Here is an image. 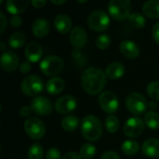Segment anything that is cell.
I'll list each match as a JSON object with an SVG mask.
<instances>
[{
  "label": "cell",
  "instance_id": "19",
  "mask_svg": "<svg viewBox=\"0 0 159 159\" xmlns=\"http://www.w3.org/2000/svg\"><path fill=\"white\" fill-rule=\"evenodd\" d=\"M50 30V24L46 19H37L34 20L32 26L33 34L39 38L45 37Z\"/></svg>",
  "mask_w": 159,
  "mask_h": 159
},
{
  "label": "cell",
  "instance_id": "28",
  "mask_svg": "<svg viewBox=\"0 0 159 159\" xmlns=\"http://www.w3.org/2000/svg\"><path fill=\"white\" fill-rule=\"evenodd\" d=\"M129 23L132 27L134 28H137V29H140V28H143L144 27L145 25V18L143 17V15H142L141 13L139 12H134V13H131L129 18Z\"/></svg>",
  "mask_w": 159,
  "mask_h": 159
},
{
  "label": "cell",
  "instance_id": "37",
  "mask_svg": "<svg viewBox=\"0 0 159 159\" xmlns=\"http://www.w3.org/2000/svg\"><path fill=\"white\" fill-rule=\"evenodd\" d=\"M32 109L31 107H28V106H22L20 109V116H22V117H28L30 116V115L32 114Z\"/></svg>",
  "mask_w": 159,
  "mask_h": 159
},
{
  "label": "cell",
  "instance_id": "21",
  "mask_svg": "<svg viewBox=\"0 0 159 159\" xmlns=\"http://www.w3.org/2000/svg\"><path fill=\"white\" fill-rule=\"evenodd\" d=\"M126 72L125 66L121 62H113L109 64L105 70V75L113 80L118 79L124 75Z\"/></svg>",
  "mask_w": 159,
  "mask_h": 159
},
{
  "label": "cell",
  "instance_id": "12",
  "mask_svg": "<svg viewBox=\"0 0 159 159\" xmlns=\"http://www.w3.org/2000/svg\"><path fill=\"white\" fill-rule=\"evenodd\" d=\"M76 108V100L72 95L59 98L55 102V109L59 114H69Z\"/></svg>",
  "mask_w": 159,
  "mask_h": 159
},
{
  "label": "cell",
  "instance_id": "16",
  "mask_svg": "<svg viewBox=\"0 0 159 159\" xmlns=\"http://www.w3.org/2000/svg\"><path fill=\"white\" fill-rule=\"evenodd\" d=\"M120 52L128 59H135L140 55L139 46L131 40H124L119 46Z\"/></svg>",
  "mask_w": 159,
  "mask_h": 159
},
{
  "label": "cell",
  "instance_id": "15",
  "mask_svg": "<svg viewBox=\"0 0 159 159\" xmlns=\"http://www.w3.org/2000/svg\"><path fill=\"white\" fill-rule=\"evenodd\" d=\"M42 55H43V48L39 43L34 41L28 43V45L25 48V57L28 61L36 62L41 59Z\"/></svg>",
  "mask_w": 159,
  "mask_h": 159
},
{
  "label": "cell",
  "instance_id": "26",
  "mask_svg": "<svg viewBox=\"0 0 159 159\" xmlns=\"http://www.w3.org/2000/svg\"><path fill=\"white\" fill-rule=\"evenodd\" d=\"M123 153L127 156H134L136 155L139 150H140V145L137 142L133 141V140H128L125 141L122 144L121 147Z\"/></svg>",
  "mask_w": 159,
  "mask_h": 159
},
{
  "label": "cell",
  "instance_id": "36",
  "mask_svg": "<svg viewBox=\"0 0 159 159\" xmlns=\"http://www.w3.org/2000/svg\"><path fill=\"white\" fill-rule=\"evenodd\" d=\"M152 34H153L154 40L159 45V21H157V23H155V25L153 26Z\"/></svg>",
  "mask_w": 159,
  "mask_h": 159
},
{
  "label": "cell",
  "instance_id": "5",
  "mask_svg": "<svg viewBox=\"0 0 159 159\" xmlns=\"http://www.w3.org/2000/svg\"><path fill=\"white\" fill-rule=\"evenodd\" d=\"M64 66L62 59L59 56L50 55L42 60L40 63V69L42 73L48 76H54L60 74Z\"/></svg>",
  "mask_w": 159,
  "mask_h": 159
},
{
  "label": "cell",
  "instance_id": "30",
  "mask_svg": "<svg viewBox=\"0 0 159 159\" xmlns=\"http://www.w3.org/2000/svg\"><path fill=\"white\" fill-rule=\"evenodd\" d=\"M44 157V150L38 143H34L31 145L28 151L29 159H42Z\"/></svg>",
  "mask_w": 159,
  "mask_h": 159
},
{
  "label": "cell",
  "instance_id": "18",
  "mask_svg": "<svg viewBox=\"0 0 159 159\" xmlns=\"http://www.w3.org/2000/svg\"><path fill=\"white\" fill-rule=\"evenodd\" d=\"M54 26L61 34H67L72 28V20L66 14H59L54 19Z\"/></svg>",
  "mask_w": 159,
  "mask_h": 159
},
{
  "label": "cell",
  "instance_id": "14",
  "mask_svg": "<svg viewBox=\"0 0 159 159\" xmlns=\"http://www.w3.org/2000/svg\"><path fill=\"white\" fill-rule=\"evenodd\" d=\"M87 40H88V34L85 29L77 26L72 30L70 34V41L74 48L77 49L83 48L87 44Z\"/></svg>",
  "mask_w": 159,
  "mask_h": 159
},
{
  "label": "cell",
  "instance_id": "32",
  "mask_svg": "<svg viewBox=\"0 0 159 159\" xmlns=\"http://www.w3.org/2000/svg\"><path fill=\"white\" fill-rule=\"evenodd\" d=\"M147 94L155 101H159V81H153L147 86Z\"/></svg>",
  "mask_w": 159,
  "mask_h": 159
},
{
  "label": "cell",
  "instance_id": "43",
  "mask_svg": "<svg viewBox=\"0 0 159 159\" xmlns=\"http://www.w3.org/2000/svg\"><path fill=\"white\" fill-rule=\"evenodd\" d=\"M148 107L151 109V110H154V109H157V104L156 102H148Z\"/></svg>",
  "mask_w": 159,
  "mask_h": 159
},
{
  "label": "cell",
  "instance_id": "8",
  "mask_svg": "<svg viewBox=\"0 0 159 159\" xmlns=\"http://www.w3.org/2000/svg\"><path fill=\"white\" fill-rule=\"evenodd\" d=\"M24 129L27 135L34 140H40L46 133L44 123L36 117H29L24 122Z\"/></svg>",
  "mask_w": 159,
  "mask_h": 159
},
{
  "label": "cell",
  "instance_id": "3",
  "mask_svg": "<svg viewBox=\"0 0 159 159\" xmlns=\"http://www.w3.org/2000/svg\"><path fill=\"white\" fill-rule=\"evenodd\" d=\"M131 2L129 0H111L108 4L110 15L117 20L129 19L131 14Z\"/></svg>",
  "mask_w": 159,
  "mask_h": 159
},
{
  "label": "cell",
  "instance_id": "11",
  "mask_svg": "<svg viewBox=\"0 0 159 159\" xmlns=\"http://www.w3.org/2000/svg\"><path fill=\"white\" fill-rule=\"evenodd\" d=\"M52 103L51 102L43 96L34 97L31 102V109L32 111L39 116H48L52 111Z\"/></svg>",
  "mask_w": 159,
  "mask_h": 159
},
{
  "label": "cell",
  "instance_id": "27",
  "mask_svg": "<svg viewBox=\"0 0 159 159\" xmlns=\"http://www.w3.org/2000/svg\"><path fill=\"white\" fill-rule=\"evenodd\" d=\"M144 122L149 129H159V115L153 111L147 112L144 116Z\"/></svg>",
  "mask_w": 159,
  "mask_h": 159
},
{
  "label": "cell",
  "instance_id": "45",
  "mask_svg": "<svg viewBox=\"0 0 159 159\" xmlns=\"http://www.w3.org/2000/svg\"><path fill=\"white\" fill-rule=\"evenodd\" d=\"M6 48H7L6 43H5V42H1V43H0V48H1V50L4 51V52L7 51V50H6Z\"/></svg>",
  "mask_w": 159,
  "mask_h": 159
},
{
  "label": "cell",
  "instance_id": "41",
  "mask_svg": "<svg viewBox=\"0 0 159 159\" xmlns=\"http://www.w3.org/2000/svg\"><path fill=\"white\" fill-rule=\"evenodd\" d=\"M62 159H82L79 154H76L75 152H68L64 155Z\"/></svg>",
  "mask_w": 159,
  "mask_h": 159
},
{
  "label": "cell",
  "instance_id": "22",
  "mask_svg": "<svg viewBox=\"0 0 159 159\" xmlns=\"http://www.w3.org/2000/svg\"><path fill=\"white\" fill-rule=\"evenodd\" d=\"M65 87V83L61 77H52L46 84L47 91L51 95H57L61 93Z\"/></svg>",
  "mask_w": 159,
  "mask_h": 159
},
{
  "label": "cell",
  "instance_id": "23",
  "mask_svg": "<svg viewBox=\"0 0 159 159\" xmlns=\"http://www.w3.org/2000/svg\"><path fill=\"white\" fill-rule=\"evenodd\" d=\"M143 12L144 15L151 19H158L159 18V1L151 0L144 3L143 6Z\"/></svg>",
  "mask_w": 159,
  "mask_h": 159
},
{
  "label": "cell",
  "instance_id": "7",
  "mask_svg": "<svg viewBox=\"0 0 159 159\" xmlns=\"http://www.w3.org/2000/svg\"><path fill=\"white\" fill-rule=\"evenodd\" d=\"M88 25L95 32H103L110 25V18L104 11L95 10L88 17Z\"/></svg>",
  "mask_w": 159,
  "mask_h": 159
},
{
  "label": "cell",
  "instance_id": "1",
  "mask_svg": "<svg viewBox=\"0 0 159 159\" xmlns=\"http://www.w3.org/2000/svg\"><path fill=\"white\" fill-rule=\"evenodd\" d=\"M106 75L99 68L89 67L87 68L81 77L82 87L85 91L90 95H96L100 93L106 82Z\"/></svg>",
  "mask_w": 159,
  "mask_h": 159
},
{
  "label": "cell",
  "instance_id": "40",
  "mask_svg": "<svg viewBox=\"0 0 159 159\" xmlns=\"http://www.w3.org/2000/svg\"><path fill=\"white\" fill-rule=\"evenodd\" d=\"M0 24H1V28H0V34H3L4 31L6 30L7 24V20L4 15L3 12H0Z\"/></svg>",
  "mask_w": 159,
  "mask_h": 159
},
{
  "label": "cell",
  "instance_id": "46",
  "mask_svg": "<svg viewBox=\"0 0 159 159\" xmlns=\"http://www.w3.org/2000/svg\"><path fill=\"white\" fill-rule=\"evenodd\" d=\"M87 2V0H84V1H81V0H78V3H85Z\"/></svg>",
  "mask_w": 159,
  "mask_h": 159
},
{
  "label": "cell",
  "instance_id": "29",
  "mask_svg": "<svg viewBox=\"0 0 159 159\" xmlns=\"http://www.w3.org/2000/svg\"><path fill=\"white\" fill-rule=\"evenodd\" d=\"M96 152L97 149L92 143H86L80 148L79 156L81 157V158L91 159L96 155Z\"/></svg>",
  "mask_w": 159,
  "mask_h": 159
},
{
  "label": "cell",
  "instance_id": "38",
  "mask_svg": "<svg viewBox=\"0 0 159 159\" xmlns=\"http://www.w3.org/2000/svg\"><path fill=\"white\" fill-rule=\"evenodd\" d=\"M20 72L22 74H28L31 71V65L28 61H23L22 63H20Z\"/></svg>",
  "mask_w": 159,
  "mask_h": 159
},
{
  "label": "cell",
  "instance_id": "2",
  "mask_svg": "<svg viewBox=\"0 0 159 159\" xmlns=\"http://www.w3.org/2000/svg\"><path fill=\"white\" fill-rule=\"evenodd\" d=\"M81 132L84 138L89 142L99 140L102 133V125L100 119L94 116H87L81 122Z\"/></svg>",
  "mask_w": 159,
  "mask_h": 159
},
{
  "label": "cell",
  "instance_id": "10",
  "mask_svg": "<svg viewBox=\"0 0 159 159\" xmlns=\"http://www.w3.org/2000/svg\"><path fill=\"white\" fill-rule=\"evenodd\" d=\"M123 130L127 137H139L144 130V123L140 117H130L126 121Z\"/></svg>",
  "mask_w": 159,
  "mask_h": 159
},
{
  "label": "cell",
  "instance_id": "17",
  "mask_svg": "<svg viewBox=\"0 0 159 159\" xmlns=\"http://www.w3.org/2000/svg\"><path fill=\"white\" fill-rule=\"evenodd\" d=\"M143 153L151 158L159 157V140L157 139H149L145 141L142 147Z\"/></svg>",
  "mask_w": 159,
  "mask_h": 159
},
{
  "label": "cell",
  "instance_id": "34",
  "mask_svg": "<svg viewBox=\"0 0 159 159\" xmlns=\"http://www.w3.org/2000/svg\"><path fill=\"white\" fill-rule=\"evenodd\" d=\"M46 159H61V152L57 148H49L46 153Z\"/></svg>",
  "mask_w": 159,
  "mask_h": 159
},
{
  "label": "cell",
  "instance_id": "42",
  "mask_svg": "<svg viewBox=\"0 0 159 159\" xmlns=\"http://www.w3.org/2000/svg\"><path fill=\"white\" fill-rule=\"evenodd\" d=\"M46 0H33L31 1V4L35 7V8H41L46 5Z\"/></svg>",
  "mask_w": 159,
  "mask_h": 159
},
{
  "label": "cell",
  "instance_id": "39",
  "mask_svg": "<svg viewBox=\"0 0 159 159\" xmlns=\"http://www.w3.org/2000/svg\"><path fill=\"white\" fill-rule=\"evenodd\" d=\"M102 159H120V157H119V156L116 152L108 151V152H105L102 155Z\"/></svg>",
  "mask_w": 159,
  "mask_h": 159
},
{
  "label": "cell",
  "instance_id": "9",
  "mask_svg": "<svg viewBox=\"0 0 159 159\" xmlns=\"http://www.w3.org/2000/svg\"><path fill=\"white\" fill-rule=\"evenodd\" d=\"M99 104L101 108L108 114L116 113L119 107L117 97L111 91H104L101 93L99 96Z\"/></svg>",
  "mask_w": 159,
  "mask_h": 159
},
{
  "label": "cell",
  "instance_id": "25",
  "mask_svg": "<svg viewBox=\"0 0 159 159\" xmlns=\"http://www.w3.org/2000/svg\"><path fill=\"white\" fill-rule=\"evenodd\" d=\"M79 125V119L75 116H67L61 120V127L66 131L75 130Z\"/></svg>",
  "mask_w": 159,
  "mask_h": 159
},
{
  "label": "cell",
  "instance_id": "13",
  "mask_svg": "<svg viewBox=\"0 0 159 159\" xmlns=\"http://www.w3.org/2000/svg\"><path fill=\"white\" fill-rule=\"evenodd\" d=\"M1 67L6 72H13L19 66V57L12 50H7L3 52L1 56Z\"/></svg>",
  "mask_w": 159,
  "mask_h": 159
},
{
  "label": "cell",
  "instance_id": "31",
  "mask_svg": "<svg viewBox=\"0 0 159 159\" xmlns=\"http://www.w3.org/2000/svg\"><path fill=\"white\" fill-rule=\"evenodd\" d=\"M119 125H120L119 120L116 116L111 115V116H107L105 119V128H106L107 131L110 133L116 132L119 129Z\"/></svg>",
  "mask_w": 159,
  "mask_h": 159
},
{
  "label": "cell",
  "instance_id": "44",
  "mask_svg": "<svg viewBox=\"0 0 159 159\" xmlns=\"http://www.w3.org/2000/svg\"><path fill=\"white\" fill-rule=\"evenodd\" d=\"M50 2L55 5H61V4H64L66 1L65 0H51Z\"/></svg>",
  "mask_w": 159,
  "mask_h": 159
},
{
  "label": "cell",
  "instance_id": "6",
  "mask_svg": "<svg viewBox=\"0 0 159 159\" xmlns=\"http://www.w3.org/2000/svg\"><path fill=\"white\" fill-rule=\"evenodd\" d=\"M126 106L131 114L140 116L148 108V102L142 94L132 92L126 99Z\"/></svg>",
  "mask_w": 159,
  "mask_h": 159
},
{
  "label": "cell",
  "instance_id": "33",
  "mask_svg": "<svg viewBox=\"0 0 159 159\" xmlns=\"http://www.w3.org/2000/svg\"><path fill=\"white\" fill-rule=\"evenodd\" d=\"M111 44V38L108 34H101L96 39V46L100 49H106L110 47Z\"/></svg>",
  "mask_w": 159,
  "mask_h": 159
},
{
  "label": "cell",
  "instance_id": "4",
  "mask_svg": "<svg viewBox=\"0 0 159 159\" xmlns=\"http://www.w3.org/2000/svg\"><path fill=\"white\" fill-rule=\"evenodd\" d=\"M20 89L21 92L26 96H35L44 89V81L38 75H28L22 80L20 84Z\"/></svg>",
  "mask_w": 159,
  "mask_h": 159
},
{
  "label": "cell",
  "instance_id": "24",
  "mask_svg": "<svg viewBox=\"0 0 159 159\" xmlns=\"http://www.w3.org/2000/svg\"><path fill=\"white\" fill-rule=\"evenodd\" d=\"M26 42L25 34L22 32H15L8 38V46L12 48H20Z\"/></svg>",
  "mask_w": 159,
  "mask_h": 159
},
{
  "label": "cell",
  "instance_id": "35",
  "mask_svg": "<svg viewBox=\"0 0 159 159\" xmlns=\"http://www.w3.org/2000/svg\"><path fill=\"white\" fill-rule=\"evenodd\" d=\"M10 24L12 27L18 28L20 26H21L22 24V19L20 18V15H13L10 19Z\"/></svg>",
  "mask_w": 159,
  "mask_h": 159
},
{
  "label": "cell",
  "instance_id": "20",
  "mask_svg": "<svg viewBox=\"0 0 159 159\" xmlns=\"http://www.w3.org/2000/svg\"><path fill=\"white\" fill-rule=\"evenodd\" d=\"M29 5V1L27 0H7L6 2V9L7 12L18 15L23 12Z\"/></svg>",
  "mask_w": 159,
  "mask_h": 159
}]
</instances>
